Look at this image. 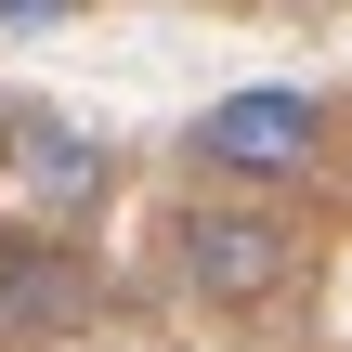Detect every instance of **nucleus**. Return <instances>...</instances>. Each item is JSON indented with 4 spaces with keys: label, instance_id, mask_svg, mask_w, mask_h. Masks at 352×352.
<instances>
[{
    "label": "nucleus",
    "instance_id": "nucleus-5",
    "mask_svg": "<svg viewBox=\"0 0 352 352\" xmlns=\"http://www.w3.org/2000/svg\"><path fill=\"white\" fill-rule=\"evenodd\" d=\"M78 0H0V39H39V26H65Z\"/></svg>",
    "mask_w": 352,
    "mask_h": 352
},
{
    "label": "nucleus",
    "instance_id": "nucleus-2",
    "mask_svg": "<svg viewBox=\"0 0 352 352\" xmlns=\"http://www.w3.org/2000/svg\"><path fill=\"white\" fill-rule=\"evenodd\" d=\"M183 274H196V300L261 314V300L300 287V222L261 209V196H196V209H183Z\"/></svg>",
    "mask_w": 352,
    "mask_h": 352
},
{
    "label": "nucleus",
    "instance_id": "nucleus-3",
    "mask_svg": "<svg viewBox=\"0 0 352 352\" xmlns=\"http://www.w3.org/2000/svg\"><path fill=\"white\" fill-rule=\"evenodd\" d=\"M78 327H91V274H78V248H39V235H0V352L78 340Z\"/></svg>",
    "mask_w": 352,
    "mask_h": 352
},
{
    "label": "nucleus",
    "instance_id": "nucleus-4",
    "mask_svg": "<svg viewBox=\"0 0 352 352\" xmlns=\"http://www.w3.org/2000/svg\"><path fill=\"white\" fill-rule=\"evenodd\" d=\"M26 183H39V196H91L104 170H91V144H78V131H26Z\"/></svg>",
    "mask_w": 352,
    "mask_h": 352
},
{
    "label": "nucleus",
    "instance_id": "nucleus-1",
    "mask_svg": "<svg viewBox=\"0 0 352 352\" xmlns=\"http://www.w3.org/2000/svg\"><path fill=\"white\" fill-rule=\"evenodd\" d=\"M183 144H196V170H209L222 196H261V183L327 170V104H314V91H222Z\"/></svg>",
    "mask_w": 352,
    "mask_h": 352
}]
</instances>
